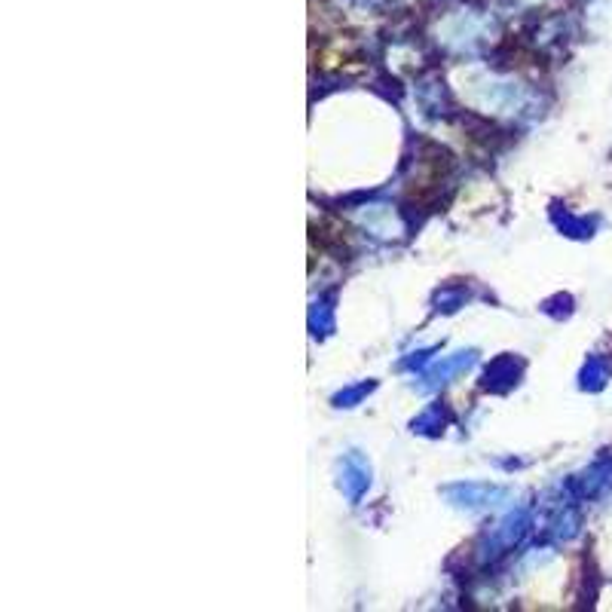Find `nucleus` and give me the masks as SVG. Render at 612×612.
I'll return each mask as SVG.
<instances>
[{
    "label": "nucleus",
    "mask_w": 612,
    "mask_h": 612,
    "mask_svg": "<svg viewBox=\"0 0 612 612\" xmlns=\"http://www.w3.org/2000/svg\"><path fill=\"white\" fill-rule=\"evenodd\" d=\"M444 426V411L441 407H429V411L414 420V432H429V429H441Z\"/></svg>",
    "instance_id": "5"
},
{
    "label": "nucleus",
    "mask_w": 612,
    "mask_h": 612,
    "mask_svg": "<svg viewBox=\"0 0 612 612\" xmlns=\"http://www.w3.org/2000/svg\"><path fill=\"white\" fill-rule=\"evenodd\" d=\"M508 487L499 484H450L444 487V496L453 505H463V508H490L499 505L502 499H508Z\"/></svg>",
    "instance_id": "1"
},
{
    "label": "nucleus",
    "mask_w": 612,
    "mask_h": 612,
    "mask_svg": "<svg viewBox=\"0 0 612 612\" xmlns=\"http://www.w3.org/2000/svg\"><path fill=\"white\" fill-rule=\"evenodd\" d=\"M374 392V383H362V386H352V389H346V392H340L337 398H334V404L337 407H355L359 404L365 395H371Z\"/></svg>",
    "instance_id": "4"
},
{
    "label": "nucleus",
    "mask_w": 612,
    "mask_h": 612,
    "mask_svg": "<svg viewBox=\"0 0 612 612\" xmlns=\"http://www.w3.org/2000/svg\"><path fill=\"white\" fill-rule=\"evenodd\" d=\"M472 365H475V352H453V355H444V359H441L438 365H432L423 377H426L432 386H438V383L453 380L456 374L469 371Z\"/></svg>",
    "instance_id": "3"
},
{
    "label": "nucleus",
    "mask_w": 612,
    "mask_h": 612,
    "mask_svg": "<svg viewBox=\"0 0 612 612\" xmlns=\"http://www.w3.org/2000/svg\"><path fill=\"white\" fill-rule=\"evenodd\" d=\"M368 487H371V466L365 463L359 453H349L343 459V469H340V490L352 502H359Z\"/></svg>",
    "instance_id": "2"
}]
</instances>
